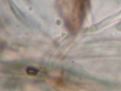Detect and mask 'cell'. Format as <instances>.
<instances>
[{
    "label": "cell",
    "mask_w": 121,
    "mask_h": 91,
    "mask_svg": "<svg viewBox=\"0 0 121 91\" xmlns=\"http://www.w3.org/2000/svg\"><path fill=\"white\" fill-rule=\"evenodd\" d=\"M28 73L29 74L34 75L36 74L37 73L36 70H35L34 69L31 68H30L28 70Z\"/></svg>",
    "instance_id": "cell-1"
}]
</instances>
